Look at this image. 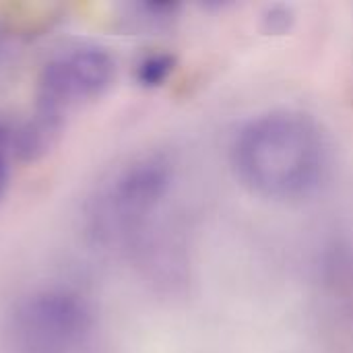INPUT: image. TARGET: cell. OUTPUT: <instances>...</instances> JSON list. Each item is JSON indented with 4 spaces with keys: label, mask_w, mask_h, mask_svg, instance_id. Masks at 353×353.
Segmentation results:
<instances>
[{
    "label": "cell",
    "mask_w": 353,
    "mask_h": 353,
    "mask_svg": "<svg viewBox=\"0 0 353 353\" xmlns=\"http://www.w3.org/2000/svg\"><path fill=\"white\" fill-rule=\"evenodd\" d=\"M112 72V58L99 48H81L50 62L41 79L46 112L56 116L60 105L101 93L110 85Z\"/></svg>",
    "instance_id": "7a4b0ae2"
},
{
    "label": "cell",
    "mask_w": 353,
    "mask_h": 353,
    "mask_svg": "<svg viewBox=\"0 0 353 353\" xmlns=\"http://www.w3.org/2000/svg\"><path fill=\"white\" fill-rule=\"evenodd\" d=\"M6 147H8V134L0 128V196L6 188L8 180V165H6Z\"/></svg>",
    "instance_id": "3957f363"
},
{
    "label": "cell",
    "mask_w": 353,
    "mask_h": 353,
    "mask_svg": "<svg viewBox=\"0 0 353 353\" xmlns=\"http://www.w3.org/2000/svg\"><path fill=\"white\" fill-rule=\"evenodd\" d=\"M89 327L91 312L77 294L48 290L14 310L10 337L19 353H68L85 339Z\"/></svg>",
    "instance_id": "6da1fadb"
}]
</instances>
